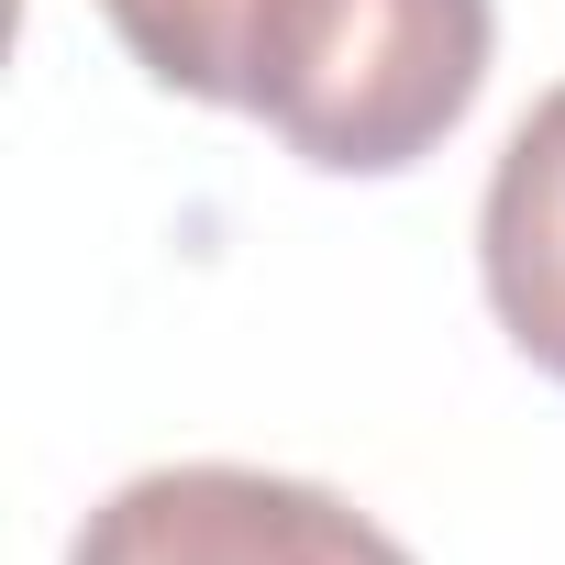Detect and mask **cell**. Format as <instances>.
I'll use <instances>...</instances> for the list:
<instances>
[{
	"label": "cell",
	"mask_w": 565,
	"mask_h": 565,
	"mask_svg": "<svg viewBox=\"0 0 565 565\" xmlns=\"http://www.w3.org/2000/svg\"><path fill=\"white\" fill-rule=\"evenodd\" d=\"M477 277L499 333L565 388V78L510 122L477 200Z\"/></svg>",
	"instance_id": "obj_3"
},
{
	"label": "cell",
	"mask_w": 565,
	"mask_h": 565,
	"mask_svg": "<svg viewBox=\"0 0 565 565\" xmlns=\"http://www.w3.org/2000/svg\"><path fill=\"white\" fill-rule=\"evenodd\" d=\"M111 45L178 89V100H211V111H244V34H255V0H100Z\"/></svg>",
	"instance_id": "obj_4"
},
{
	"label": "cell",
	"mask_w": 565,
	"mask_h": 565,
	"mask_svg": "<svg viewBox=\"0 0 565 565\" xmlns=\"http://www.w3.org/2000/svg\"><path fill=\"white\" fill-rule=\"evenodd\" d=\"M488 56V0H255L244 111L322 178H399L477 111Z\"/></svg>",
	"instance_id": "obj_1"
},
{
	"label": "cell",
	"mask_w": 565,
	"mask_h": 565,
	"mask_svg": "<svg viewBox=\"0 0 565 565\" xmlns=\"http://www.w3.org/2000/svg\"><path fill=\"white\" fill-rule=\"evenodd\" d=\"M67 565H422V554L311 477L156 466V477H122L89 510Z\"/></svg>",
	"instance_id": "obj_2"
}]
</instances>
